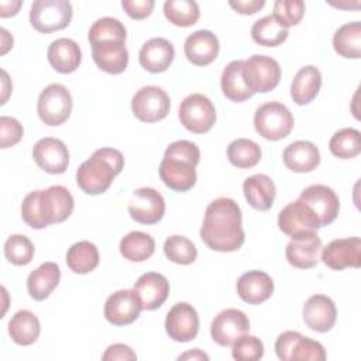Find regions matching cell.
<instances>
[{
    "instance_id": "obj_28",
    "label": "cell",
    "mask_w": 361,
    "mask_h": 361,
    "mask_svg": "<svg viewBox=\"0 0 361 361\" xmlns=\"http://www.w3.org/2000/svg\"><path fill=\"white\" fill-rule=\"evenodd\" d=\"M47 58L56 72L72 73L82 62V52L76 41L62 37L51 42L47 51Z\"/></svg>"
},
{
    "instance_id": "obj_11",
    "label": "cell",
    "mask_w": 361,
    "mask_h": 361,
    "mask_svg": "<svg viewBox=\"0 0 361 361\" xmlns=\"http://www.w3.org/2000/svg\"><path fill=\"white\" fill-rule=\"evenodd\" d=\"M244 75L254 93L274 90L281 80L279 62L267 55H252L244 59Z\"/></svg>"
},
{
    "instance_id": "obj_15",
    "label": "cell",
    "mask_w": 361,
    "mask_h": 361,
    "mask_svg": "<svg viewBox=\"0 0 361 361\" xmlns=\"http://www.w3.org/2000/svg\"><path fill=\"white\" fill-rule=\"evenodd\" d=\"M299 199L313 212L320 227L333 223L340 210L336 192L326 185H310L302 190Z\"/></svg>"
},
{
    "instance_id": "obj_9",
    "label": "cell",
    "mask_w": 361,
    "mask_h": 361,
    "mask_svg": "<svg viewBox=\"0 0 361 361\" xmlns=\"http://www.w3.org/2000/svg\"><path fill=\"white\" fill-rule=\"evenodd\" d=\"M71 92L61 83L48 85L38 97L37 113L47 126L63 124L72 111Z\"/></svg>"
},
{
    "instance_id": "obj_35",
    "label": "cell",
    "mask_w": 361,
    "mask_h": 361,
    "mask_svg": "<svg viewBox=\"0 0 361 361\" xmlns=\"http://www.w3.org/2000/svg\"><path fill=\"white\" fill-rule=\"evenodd\" d=\"M100 261L97 247L87 241H79L71 245L66 252V265L75 274H89L92 272Z\"/></svg>"
},
{
    "instance_id": "obj_20",
    "label": "cell",
    "mask_w": 361,
    "mask_h": 361,
    "mask_svg": "<svg viewBox=\"0 0 361 361\" xmlns=\"http://www.w3.org/2000/svg\"><path fill=\"white\" fill-rule=\"evenodd\" d=\"M35 164L51 175L63 173L69 165V151L63 141L54 137L38 140L32 148Z\"/></svg>"
},
{
    "instance_id": "obj_21",
    "label": "cell",
    "mask_w": 361,
    "mask_h": 361,
    "mask_svg": "<svg viewBox=\"0 0 361 361\" xmlns=\"http://www.w3.org/2000/svg\"><path fill=\"white\" fill-rule=\"evenodd\" d=\"M305 324L317 333L330 331L337 320V309L334 302L326 295L310 296L302 310Z\"/></svg>"
},
{
    "instance_id": "obj_19",
    "label": "cell",
    "mask_w": 361,
    "mask_h": 361,
    "mask_svg": "<svg viewBox=\"0 0 361 361\" xmlns=\"http://www.w3.org/2000/svg\"><path fill=\"white\" fill-rule=\"evenodd\" d=\"M90 45L93 62L100 71L110 75H118L126 71L128 65V51L126 48V39H100L92 42Z\"/></svg>"
},
{
    "instance_id": "obj_48",
    "label": "cell",
    "mask_w": 361,
    "mask_h": 361,
    "mask_svg": "<svg viewBox=\"0 0 361 361\" xmlns=\"http://www.w3.org/2000/svg\"><path fill=\"white\" fill-rule=\"evenodd\" d=\"M103 361H114V360H137V354L133 351L131 347L116 343L106 348L104 354L102 355Z\"/></svg>"
},
{
    "instance_id": "obj_2",
    "label": "cell",
    "mask_w": 361,
    "mask_h": 361,
    "mask_svg": "<svg viewBox=\"0 0 361 361\" xmlns=\"http://www.w3.org/2000/svg\"><path fill=\"white\" fill-rule=\"evenodd\" d=\"M72 193L62 185H52L42 190L30 192L21 203V217L35 230L65 221L73 212Z\"/></svg>"
},
{
    "instance_id": "obj_6",
    "label": "cell",
    "mask_w": 361,
    "mask_h": 361,
    "mask_svg": "<svg viewBox=\"0 0 361 361\" xmlns=\"http://www.w3.org/2000/svg\"><path fill=\"white\" fill-rule=\"evenodd\" d=\"M72 4L68 0H35L30 10V23L42 34L63 30L72 20Z\"/></svg>"
},
{
    "instance_id": "obj_52",
    "label": "cell",
    "mask_w": 361,
    "mask_h": 361,
    "mask_svg": "<svg viewBox=\"0 0 361 361\" xmlns=\"http://www.w3.org/2000/svg\"><path fill=\"white\" fill-rule=\"evenodd\" d=\"M0 32H1V55H4L11 47H13V39H10V41H7V38H10L11 35L7 32V30H4V28H1L0 30Z\"/></svg>"
},
{
    "instance_id": "obj_32",
    "label": "cell",
    "mask_w": 361,
    "mask_h": 361,
    "mask_svg": "<svg viewBox=\"0 0 361 361\" xmlns=\"http://www.w3.org/2000/svg\"><path fill=\"white\" fill-rule=\"evenodd\" d=\"M61 279V268L58 264L48 261L35 268L27 278V290L34 300L47 299L58 286Z\"/></svg>"
},
{
    "instance_id": "obj_39",
    "label": "cell",
    "mask_w": 361,
    "mask_h": 361,
    "mask_svg": "<svg viewBox=\"0 0 361 361\" xmlns=\"http://www.w3.org/2000/svg\"><path fill=\"white\" fill-rule=\"evenodd\" d=\"M330 152L340 159L355 158L361 152V134L357 128L345 127L336 131L329 141Z\"/></svg>"
},
{
    "instance_id": "obj_22",
    "label": "cell",
    "mask_w": 361,
    "mask_h": 361,
    "mask_svg": "<svg viewBox=\"0 0 361 361\" xmlns=\"http://www.w3.org/2000/svg\"><path fill=\"white\" fill-rule=\"evenodd\" d=\"M322 250V240L317 233H310L306 235L292 238L286 248V261L299 269H310L317 265L319 255Z\"/></svg>"
},
{
    "instance_id": "obj_49",
    "label": "cell",
    "mask_w": 361,
    "mask_h": 361,
    "mask_svg": "<svg viewBox=\"0 0 361 361\" xmlns=\"http://www.w3.org/2000/svg\"><path fill=\"white\" fill-rule=\"evenodd\" d=\"M228 6L240 14L251 16L265 6V0H231L228 1Z\"/></svg>"
},
{
    "instance_id": "obj_27",
    "label": "cell",
    "mask_w": 361,
    "mask_h": 361,
    "mask_svg": "<svg viewBox=\"0 0 361 361\" xmlns=\"http://www.w3.org/2000/svg\"><path fill=\"white\" fill-rule=\"evenodd\" d=\"M283 164L288 169L298 173L312 172L320 164L319 148L310 141H293L290 142L282 154Z\"/></svg>"
},
{
    "instance_id": "obj_29",
    "label": "cell",
    "mask_w": 361,
    "mask_h": 361,
    "mask_svg": "<svg viewBox=\"0 0 361 361\" xmlns=\"http://www.w3.org/2000/svg\"><path fill=\"white\" fill-rule=\"evenodd\" d=\"M243 192L248 204L259 212L269 210L276 196L274 180L264 173L248 176L243 183Z\"/></svg>"
},
{
    "instance_id": "obj_40",
    "label": "cell",
    "mask_w": 361,
    "mask_h": 361,
    "mask_svg": "<svg viewBox=\"0 0 361 361\" xmlns=\"http://www.w3.org/2000/svg\"><path fill=\"white\" fill-rule=\"evenodd\" d=\"M164 14L176 27H190L197 23L200 10L193 0H166L164 3Z\"/></svg>"
},
{
    "instance_id": "obj_7",
    "label": "cell",
    "mask_w": 361,
    "mask_h": 361,
    "mask_svg": "<svg viewBox=\"0 0 361 361\" xmlns=\"http://www.w3.org/2000/svg\"><path fill=\"white\" fill-rule=\"evenodd\" d=\"M275 353L282 361L326 360V351L322 343L293 330H286L278 336L275 341Z\"/></svg>"
},
{
    "instance_id": "obj_25",
    "label": "cell",
    "mask_w": 361,
    "mask_h": 361,
    "mask_svg": "<svg viewBox=\"0 0 361 361\" xmlns=\"http://www.w3.org/2000/svg\"><path fill=\"white\" fill-rule=\"evenodd\" d=\"M237 293L245 303L259 305L272 296L274 281L264 271H248L238 278Z\"/></svg>"
},
{
    "instance_id": "obj_50",
    "label": "cell",
    "mask_w": 361,
    "mask_h": 361,
    "mask_svg": "<svg viewBox=\"0 0 361 361\" xmlns=\"http://www.w3.org/2000/svg\"><path fill=\"white\" fill-rule=\"evenodd\" d=\"M21 6L20 0L16 1H1L0 4V17L6 18V17H13L18 13V8Z\"/></svg>"
},
{
    "instance_id": "obj_1",
    "label": "cell",
    "mask_w": 361,
    "mask_h": 361,
    "mask_svg": "<svg viewBox=\"0 0 361 361\" xmlns=\"http://www.w3.org/2000/svg\"><path fill=\"white\" fill-rule=\"evenodd\" d=\"M200 238L210 250L219 252H233L241 248L245 234L241 209L235 200L217 197L207 204L200 227Z\"/></svg>"
},
{
    "instance_id": "obj_12",
    "label": "cell",
    "mask_w": 361,
    "mask_h": 361,
    "mask_svg": "<svg viewBox=\"0 0 361 361\" xmlns=\"http://www.w3.org/2000/svg\"><path fill=\"white\" fill-rule=\"evenodd\" d=\"M279 230L290 238L317 233L320 224L313 212L300 200L288 203L278 214Z\"/></svg>"
},
{
    "instance_id": "obj_17",
    "label": "cell",
    "mask_w": 361,
    "mask_h": 361,
    "mask_svg": "<svg viewBox=\"0 0 361 361\" xmlns=\"http://www.w3.org/2000/svg\"><path fill=\"white\" fill-rule=\"evenodd\" d=\"M128 213L137 223L155 224L165 214V200L154 188L135 189L128 203Z\"/></svg>"
},
{
    "instance_id": "obj_36",
    "label": "cell",
    "mask_w": 361,
    "mask_h": 361,
    "mask_svg": "<svg viewBox=\"0 0 361 361\" xmlns=\"http://www.w3.org/2000/svg\"><path fill=\"white\" fill-rule=\"evenodd\" d=\"M155 251L154 238L144 231H130L120 241V254L131 262H142Z\"/></svg>"
},
{
    "instance_id": "obj_14",
    "label": "cell",
    "mask_w": 361,
    "mask_h": 361,
    "mask_svg": "<svg viewBox=\"0 0 361 361\" xmlns=\"http://www.w3.org/2000/svg\"><path fill=\"white\" fill-rule=\"evenodd\" d=\"M142 310V303L134 289H120L111 293L104 303V317L114 326H126L135 322Z\"/></svg>"
},
{
    "instance_id": "obj_10",
    "label": "cell",
    "mask_w": 361,
    "mask_h": 361,
    "mask_svg": "<svg viewBox=\"0 0 361 361\" xmlns=\"http://www.w3.org/2000/svg\"><path fill=\"white\" fill-rule=\"evenodd\" d=\"M171 109V99L159 86H144L135 92L131 99L133 114L144 123H157L164 120Z\"/></svg>"
},
{
    "instance_id": "obj_37",
    "label": "cell",
    "mask_w": 361,
    "mask_h": 361,
    "mask_svg": "<svg viewBox=\"0 0 361 361\" xmlns=\"http://www.w3.org/2000/svg\"><path fill=\"white\" fill-rule=\"evenodd\" d=\"M288 28L282 27L274 16L257 20L251 27V38L262 47H278L288 38Z\"/></svg>"
},
{
    "instance_id": "obj_18",
    "label": "cell",
    "mask_w": 361,
    "mask_h": 361,
    "mask_svg": "<svg viewBox=\"0 0 361 361\" xmlns=\"http://www.w3.org/2000/svg\"><path fill=\"white\" fill-rule=\"evenodd\" d=\"M250 331L248 316L238 309L221 310L212 322L210 334L216 344L221 347L231 345L240 336Z\"/></svg>"
},
{
    "instance_id": "obj_41",
    "label": "cell",
    "mask_w": 361,
    "mask_h": 361,
    "mask_svg": "<svg viewBox=\"0 0 361 361\" xmlns=\"http://www.w3.org/2000/svg\"><path fill=\"white\" fill-rule=\"evenodd\" d=\"M165 257L178 265H190L197 258L196 245L185 235L173 234L164 243Z\"/></svg>"
},
{
    "instance_id": "obj_42",
    "label": "cell",
    "mask_w": 361,
    "mask_h": 361,
    "mask_svg": "<svg viewBox=\"0 0 361 361\" xmlns=\"http://www.w3.org/2000/svg\"><path fill=\"white\" fill-rule=\"evenodd\" d=\"M34 244L23 234H11L4 243V257L13 265H27L34 258Z\"/></svg>"
},
{
    "instance_id": "obj_4",
    "label": "cell",
    "mask_w": 361,
    "mask_h": 361,
    "mask_svg": "<svg viewBox=\"0 0 361 361\" xmlns=\"http://www.w3.org/2000/svg\"><path fill=\"white\" fill-rule=\"evenodd\" d=\"M124 168V157L116 148H99L76 171V183L86 195L104 193Z\"/></svg>"
},
{
    "instance_id": "obj_26",
    "label": "cell",
    "mask_w": 361,
    "mask_h": 361,
    "mask_svg": "<svg viewBox=\"0 0 361 361\" xmlns=\"http://www.w3.org/2000/svg\"><path fill=\"white\" fill-rule=\"evenodd\" d=\"M134 290L141 299L142 310H155L166 300L169 295V282L162 274L147 272L137 279Z\"/></svg>"
},
{
    "instance_id": "obj_13",
    "label": "cell",
    "mask_w": 361,
    "mask_h": 361,
    "mask_svg": "<svg viewBox=\"0 0 361 361\" xmlns=\"http://www.w3.org/2000/svg\"><path fill=\"white\" fill-rule=\"evenodd\" d=\"M165 330L169 338L178 343H188L199 333V314L188 302L175 303L165 319Z\"/></svg>"
},
{
    "instance_id": "obj_34",
    "label": "cell",
    "mask_w": 361,
    "mask_h": 361,
    "mask_svg": "<svg viewBox=\"0 0 361 361\" xmlns=\"http://www.w3.org/2000/svg\"><path fill=\"white\" fill-rule=\"evenodd\" d=\"M334 51L347 59H358L361 56V23H345L337 28L333 35Z\"/></svg>"
},
{
    "instance_id": "obj_38",
    "label": "cell",
    "mask_w": 361,
    "mask_h": 361,
    "mask_svg": "<svg viewBox=\"0 0 361 361\" xmlns=\"http://www.w3.org/2000/svg\"><path fill=\"white\" fill-rule=\"evenodd\" d=\"M259 145L248 138H237L227 147V158L231 165L240 169H248L255 166L261 161Z\"/></svg>"
},
{
    "instance_id": "obj_53",
    "label": "cell",
    "mask_w": 361,
    "mask_h": 361,
    "mask_svg": "<svg viewBox=\"0 0 361 361\" xmlns=\"http://www.w3.org/2000/svg\"><path fill=\"white\" fill-rule=\"evenodd\" d=\"M1 73H3V99H1V104H4V103H6V100H7V96H8V93H10V89H7V86H6V83L8 82L7 72H6V71H3Z\"/></svg>"
},
{
    "instance_id": "obj_44",
    "label": "cell",
    "mask_w": 361,
    "mask_h": 361,
    "mask_svg": "<svg viewBox=\"0 0 361 361\" xmlns=\"http://www.w3.org/2000/svg\"><path fill=\"white\" fill-rule=\"evenodd\" d=\"M305 14V3L302 0H276L274 4V18L285 28L300 23Z\"/></svg>"
},
{
    "instance_id": "obj_5",
    "label": "cell",
    "mask_w": 361,
    "mask_h": 361,
    "mask_svg": "<svg viewBox=\"0 0 361 361\" xmlns=\"http://www.w3.org/2000/svg\"><path fill=\"white\" fill-rule=\"evenodd\" d=\"M293 124L295 118L290 110L276 100L261 104L254 114L255 131L269 141H279L288 137Z\"/></svg>"
},
{
    "instance_id": "obj_46",
    "label": "cell",
    "mask_w": 361,
    "mask_h": 361,
    "mask_svg": "<svg viewBox=\"0 0 361 361\" xmlns=\"http://www.w3.org/2000/svg\"><path fill=\"white\" fill-rule=\"evenodd\" d=\"M24 128L20 121L14 117L1 116L0 117V147L8 148L20 142L23 138Z\"/></svg>"
},
{
    "instance_id": "obj_16",
    "label": "cell",
    "mask_w": 361,
    "mask_h": 361,
    "mask_svg": "<svg viewBox=\"0 0 361 361\" xmlns=\"http://www.w3.org/2000/svg\"><path fill=\"white\" fill-rule=\"evenodd\" d=\"M323 264L333 271L345 268H360L361 265V240L360 237L336 238L322 248Z\"/></svg>"
},
{
    "instance_id": "obj_51",
    "label": "cell",
    "mask_w": 361,
    "mask_h": 361,
    "mask_svg": "<svg viewBox=\"0 0 361 361\" xmlns=\"http://www.w3.org/2000/svg\"><path fill=\"white\" fill-rule=\"evenodd\" d=\"M178 360H193V361H207L209 360V355L206 353H203L200 348H192L183 354H180L178 357Z\"/></svg>"
},
{
    "instance_id": "obj_43",
    "label": "cell",
    "mask_w": 361,
    "mask_h": 361,
    "mask_svg": "<svg viewBox=\"0 0 361 361\" xmlns=\"http://www.w3.org/2000/svg\"><path fill=\"white\" fill-rule=\"evenodd\" d=\"M111 38H120V39L127 38V30L120 20L113 17H102L90 25L87 32V39L90 44L94 41L111 39Z\"/></svg>"
},
{
    "instance_id": "obj_30",
    "label": "cell",
    "mask_w": 361,
    "mask_h": 361,
    "mask_svg": "<svg viewBox=\"0 0 361 361\" xmlns=\"http://www.w3.org/2000/svg\"><path fill=\"white\" fill-rule=\"evenodd\" d=\"M223 94L235 103L245 102L254 96L244 75V59L231 61L226 65L220 79Z\"/></svg>"
},
{
    "instance_id": "obj_24",
    "label": "cell",
    "mask_w": 361,
    "mask_h": 361,
    "mask_svg": "<svg viewBox=\"0 0 361 361\" xmlns=\"http://www.w3.org/2000/svg\"><path fill=\"white\" fill-rule=\"evenodd\" d=\"M173 58V45L168 39L161 37H155L145 41L138 52L140 65L151 73L165 72L171 66Z\"/></svg>"
},
{
    "instance_id": "obj_31",
    "label": "cell",
    "mask_w": 361,
    "mask_h": 361,
    "mask_svg": "<svg viewBox=\"0 0 361 361\" xmlns=\"http://www.w3.org/2000/svg\"><path fill=\"white\" fill-rule=\"evenodd\" d=\"M322 87V73L314 65L302 66L290 85V97L298 106L309 104Z\"/></svg>"
},
{
    "instance_id": "obj_23",
    "label": "cell",
    "mask_w": 361,
    "mask_h": 361,
    "mask_svg": "<svg viewBox=\"0 0 361 361\" xmlns=\"http://www.w3.org/2000/svg\"><path fill=\"white\" fill-rule=\"evenodd\" d=\"M185 56L196 66L210 65L219 55V38L209 30H197L185 39Z\"/></svg>"
},
{
    "instance_id": "obj_3",
    "label": "cell",
    "mask_w": 361,
    "mask_h": 361,
    "mask_svg": "<svg viewBox=\"0 0 361 361\" xmlns=\"http://www.w3.org/2000/svg\"><path fill=\"white\" fill-rule=\"evenodd\" d=\"M200 161L199 147L188 140L171 142L159 164V178L175 192H188L197 180L196 166Z\"/></svg>"
},
{
    "instance_id": "obj_47",
    "label": "cell",
    "mask_w": 361,
    "mask_h": 361,
    "mask_svg": "<svg viewBox=\"0 0 361 361\" xmlns=\"http://www.w3.org/2000/svg\"><path fill=\"white\" fill-rule=\"evenodd\" d=\"M154 0H123L121 7L133 20H144L154 10Z\"/></svg>"
},
{
    "instance_id": "obj_8",
    "label": "cell",
    "mask_w": 361,
    "mask_h": 361,
    "mask_svg": "<svg viewBox=\"0 0 361 361\" xmlns=\"http://www.w3.org/2000/svg\"><path fill=\"white\" fill-rule=\"evenodd\" d=\"M180 124L193 134H204L216 123V109L212 100L202 93L186 96L179 106Z\"/></svg>"
},
{
    "instance_id": "obj_33",
    "label": "cell",
    "mask_w": 361,
    "mask_h": 361,
    "mask_svg": "<svg viewBox=\"0 0 361 361\" xmlns=\"http://www.w3.org/2000/svg\"><path fill=\"white\" fill-rule=\"evenodd\" d=\"M39 333L41 324L38 317L27 309L16 312L8 322V334L18 345L34 344L39 337Z\"/></svg>"
},
{
    "instance_id": "obj_45",
    "label": "cell",
    "mask_w": 361,
    "mask_h": 361,
    "mask_svg": "<svg viewBox=\"0 0 361 361\" xmlns=\"http://www.w3.org/2000/svg\"><path fill=\"white\" fill-rule=\"evenodd\" d=\"M231 345V357L237 361H257L264 355V344L255 336L243 334Z\"/></svg>"
}]
</instances>
